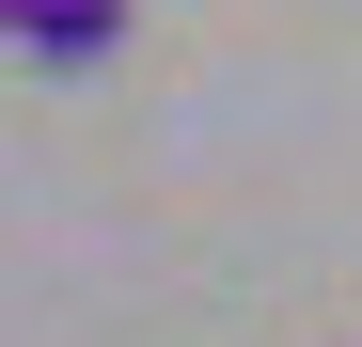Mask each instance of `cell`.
I'll use <instances>...</instances> for the list:
<instances>
[{"label": "cell", "mask_w": 362, "mask_h": 347, "mask_svg": "<svg viewBox=\"0 0 362 347\" xmlns=\"http://www.w3.org/2000/svg\"><path fill=\"white\" fill-rule=\"evenodd\" d=\"M0 32H16L32 64H95V47H127V0H16Z\"/></svg>", "instance_id": "cell-1"}, {"label": "cell", "mask_w": 362, "mask_h": 347, "mask_svg": "<svg viewBox=\"0 0 362 347\" xmlns=\"http://www.w3.org/2000/svg\"><path fill=\"white\" fill-rule=\"evenodd\" d=\"M0 16H16V0H0Z\"/></svg>", "instance_id": "cell-2"}]
</instances>
